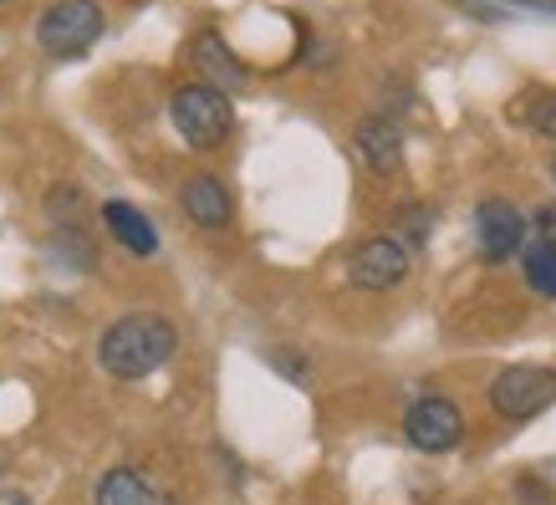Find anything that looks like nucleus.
<instances>
[{
  "label": "nucleus",
  "instance_id": "obj_20",
  "mask_svg": "<svg viewBox=\"0 0 556 505\" xmlns=\"http://www.w3.org/2000/svg\"><path fill=\"white\" fill-rule=\"evenodd\" d=\"M521 495H526V505H552V490H541L536 480H521Z\"/></svg>",
  "mask_w": 556,
  "mask_h": 505
},
{
  "label": "nucleus",
  "instance_id": "obj_16",
  "mask_svg": "<svg viewBox=\"0 0 556 505\" xmlns=\"http://www.w3.org/2000/svg\"><path fill=\"white\" fill-rule=\"evenodd\" d=\"M475 11H485V5H506L510 16H556V0H470Z\"/></svg>",
  "mask_w": 556,
  "mask_h": 505
},
{
  "label": "nucleus",
  "instance_id": "obj_11",
  "mask_svg": "<svg viewBox=\"0 0 556 505\" xmlns=\"http://www.w3.org/2000/svg\"><path fill=\"white\" fill-rule=\"evenodd\" d=\"M102 225H108V230H113V240H118L128 255H138V261L159 255V230H153L149 215H143V210H134L128 200H108V204H102Z\"/></svg>",
  "mask_w": 556,
  "mask_h": 505
},
{
  "label": "nucleus",
  "instance_id": "obj_17",
  "mask_svg": "<svg viewBox=\"0 0 556 505\" xmlns=\"http://www.w3.org/2000/svg\"><path fill=\"white\" fill-rule=\"evenodd\" d=\"M404 225H408V251H414V245H424V240H429V230H434V210H424V204H408L404 210Z\"/></svg>",
  "mask_w": 556,
  "mask_h": 505
},
{
  "label": "nucleus",
  "instance_id": "obj_23",
  "mask_svg": "<svg viewBox=\"0 0 556 505\" xmlns=\"http://www.w3.org/2000/svg\"><path fill=\"white\" fill-rule=\"evenodd\" d=\"M0 5H5V0H0Z\"/></svg>",
  "mask_w": 556,
  "mask_h": 505
},
{
  "label": "nucleus",
  "instance_id": "obj_2",
  "mask_svg": "<svg viewBox=\"0 0 556 505\" xmlns=\"http://www.w3.org/2000/svg\"><path fill=\"white\" fill-rule=\"evenodd\" d=\"M169 118H174V128H179V138H185L189 149H200V153L219 149L225 138L236 134V108H230V98L215 92V87H204V83L174 87Z\"/></svg>",
  "mask_w": 556,
  "mask_h": 505
},
{
  "label": "nucleus",
  "instance_id": "obj_4",
  "mask_svg": "<svg viewBox=\"0 0 556 505\" xmlns=\"http://www.w3.org/2000/svg\"><path fill=\"white\" fill-rule=\"evenodd\" d=\"M552 404H556V368H531V363H521V368H506L495 383H490V408H495V419L526 424Z\"/></svg>",
  "mask_w": 556,
  "mask_h": 505
},
{
  "label": "nucleus",
  "instance_id": "obj_19",
  "mask_svg": "<svg viewBox=\"0 0 556 505\" xmlns=\"http://www.w3.org/2000/svg\"><path fill=\"white\" fill-rule=\"evenodd\" d=\"M270 363H276V368H287L291 383H306V363H296L291 353H270Z\"/></svg>",
  "mask_w": 556,
  "mask_h": 505
},
{
  "label": "nucleus",
  "instance_id": "obj_18",
  "mask_svg": "<svg viewBox=\"0 0 556 505\" xmlns=\"http://www.w3.org/2000/svg\"><path fill=\"white\" fill-rule=\"evenodd\" d=\"M526 225H536V240H552L556 245V204H541L536 215H526Z\"/></svg>",
  "mask_w": 556,
  "mask_h": 505
},
{
  "label": "nucleus",
  "instance_id": "obj_10",
  "mask_svg": "<svg viewBox=\"0 0 556 505\" xmlns=\"http://www.w3.org/2000/svg\"><path fill=\"white\" fill-rule=\"evenodd\" d=\"M98 505H179V501H174L149 470L118 465V470H108L98 480Z\"/></svg>",
  "mask_w": 556,
  "mask_h": 505
},
{
  "label": "nucleus",
  "instance_id": "obj_1",
  "mask_svg": "<svg viewBox=\"0 0 556 505\" xmlns=\"http://www.w3.org/2000/svg\"><path fill=\"white\" fill-rule=\"evenodd\" d=\"M174 348H179V327L169 317H159V312H128V317L102 327L98 363L108 378L134 383V378H149V373L164 368L174 357Z\"/></svg>",
  "mask_w": 556,
  "mask_h": 505
},
{
  "label": "nucleus",
  "instance_id": "obj_8",
  "mask_svg": "<svg viewBox=\"0 0 556 505\" xmlns=\"http://www.w3.org/2000/svg\"><path fill=\"white\" fill-rule=\"evenodd\" d=\"M189 62L204 72V87H215V92H225V98L251 83L245 62L225 47V36H219V31H200V36H194V41H189Z\"/></svg>",
  "mask_w": 556,
  "mask_h": 505
},
{
  "label": "nucleus",
  "instance_id": "obj_12",
  "mask_svg": "<svg viewBox=\"0 0 556 505\" xmlns=\"http://www.w3.org/2000/svg\"><path fill=\"white\" fill-rule=\"evenodd\" d=\"M357 153L372 164V174H399L404 168V134L393 118H363L357 123Z\"/></svg>",
  "mask_w": 556,
  "mask_h": 505
},
{
  "label": "nucleus",
  "instance_id": "obj_5",
  "mask_svg": "<svg viewBox=\"0 0 556 505\" xmlns=\"http://www.w3.org/2000/svg\"><path fill=\"white\" fill-rule=\"evenodd\" d=\"M408 261H414V251L399 236H368L348 255V281L357 291H393L408 276Z\"/></svg>",
  "mask_w": 556,
  "mask_h": 505
},
{
  "label": "nucleus",
  "instance_id": "obj_3",
  "mask_svg": "<svg viewBox=\"0 0 556 505\" xmlns=\"http://www.w3.org/2000/svg\"><path fill=\"white\" fill-rule=\"evenodd\" d=\"M102 36V5L98 0H56L47 16L36 21V41L47 56H83Z\"/></svg>",
  "mask_w": 556,
  "mask_h": 505
},
{
  "label": "nucleus",
  "instance_id": "obj_7",
  "mask_svg": "<svg viewBox=\"0 0 556 505\" xmlns=\"http://www.w3.org/2000/svg\"><path fill=\"white\" fill-rule=\"evenodd\" d=\"M521 245H526L521 210L510 200H501V194L480 200V210H475V251H480V261H485V266H501V261H510Z\"/></svg>",
  "mask_w": 556,
  "mask_h": 505
},
{
  "label": "nucleus",
  "instance_id": "obj_22",
  "mask_svg": "<svg viewBox=\"0 0 556 505\" xmlns=\"http://www.w3.org/2000/svg\"><path fill=\"white\" fill-rule=\"evenodd\" d=\"M552 174H556V159H552Z\"/></svg>",
  "mask_w": 556,
  "mask_h": 505
},
{
  "label": "nucleus",
  "instance_id": "obj_15",
  "mask_svg": "<svg viewBox=\"0 0 556 505\" xmlns=\"http://www.w3.org/2000/svg\"><path fill=\"white\" fill-rule=\"evenodd\" d=\"M521 123L536 138H556V92H536V98L521 108Z\"/></svg>",
  "mask_w": 556,
  "mask_h": 505
},
{
  "label": "nucleus",
  "instance_id": "obj_21",
  "mask_svg": "<svg viewBox=\"0 0 556 505\" xmlns=\"http://www.w3.org/2000/svg\"><path fill=\"white\" fill-rule=\"evenodd\" d=\"M0 505H31V495H21V490H0Z\"/></svg>",
  "mask_w": 556,
  "mask_h": 505
},
{
  "label": "nucleus",
  "instance_id": "obj_9",
  "mask_svg": "<svg viewBox=\"0 0 556 505\" xmlns=\"http://www.w3.org/2000/svg\"><path fill=\"white\" fill-rule=\"evenodd\" d=\"M179 210H185L200 230H225V225L236 219V200H230V189L219 185L215 174H189L185 189H179Z\"/></svg>",
  "mask_w": 556,
  "mask_h": 505
},
{
  "label": "nucleus",
  "instance_id": "obj_6",
  "mask_svg": "<svg viewBox=\"0 0 556 505\" xmlns=\"http://www.w3.org/2000/svg\"><path fill=\"white\" fill-rule=\"evenodd\" d=\"M404 434L414 450L424 455H450L465 434V419H459V404L455 399H444V393H429L419 404H408L404 414Z\"/></svg>",
  "mask_w": 556,
  "mask_h": 505
},
{
  "label": "nucleus",
  "instance_id": "obj_14",
  "mask_svg": "<svg viewBox=\"0 0 556 505\" xmlns=\"http://www.w3.org/2000/svg\"><path fill=\"white\" fill-rule=\"evenodd\" d=\"M47 215H51V225H56V230H83V215H87L83 189H72V185L51 189V194H47Z\"/></svg>",
  "mask_w": 556,
  "mask_h": 505
},
{
  "label": "nucleus",
  "instance_id": "obj_13",
  "mask_svg": "<svg viewBox=\"0 0 556 505\" xmlns=\"http://www.w3.org/2000/svg\"><path fill=\"white\" fill-rule=\"evenodd\" d=\"M521 270H526V287L536 291V296H546V302H556V245L552 240H531L521 251Z\"/></svg>",
  "mask_w": 556,
  "mask_h": 505
}]
</instances>
